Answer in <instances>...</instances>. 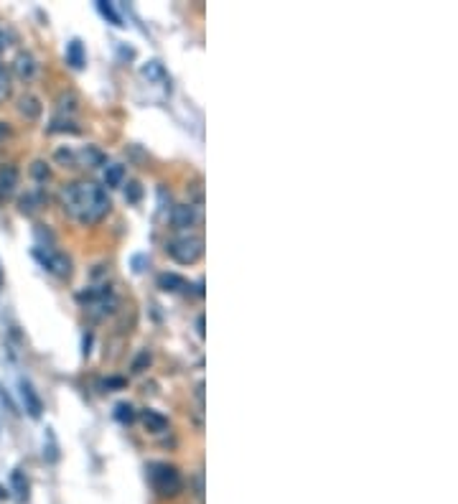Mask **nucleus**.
I'll list each match as a JSON object with an SVG mask.
<instances>
[{"label":"nucleus","instance_id":"obj_10","mask_svg":"<svg viewBox=\"0 0 458 504\" xmlns=\"http://www.w3.org/2000/svg\"><path fill=\"white\" fill-rule=\"evenodd\" d=\"M15 72H18L20 80H31L36 74V61L31 53H18V59H15Z\"/></svg>","mask_w":458,"mask_h":504},{"label":"nucleus","instance_id":"obj_19","mask_svg":"<svg viewBox=\"0 0 458 504\" xmlns=\"http://www.w3.org/2000/svg\"><path fill=\"white\" fill-rule=\"evenodd\" d=\"M100 11H102V15H107V18L113 20L115 26H122V23H120V15L115 13L113 6H110V3H100Z\"/></svg>","mask_w":458,"mask_h":504},{"label":"nucleus","instance_id":"obj_24","mask_svg":"<svg viewBox=\"0 0 458 504\" xmlns=\"http://www.w3.org/2000/svg\"><path fill=\"white\" fill-rule=\"evenodd\" d=\"M6 135H8V125H6V122H0V140L6 138Z\"/></svg>","mask_w":458,"mask_h":504},{"label":"nucleus","instance_id":"obj_9","mask_svg":"<svg viewBox=\"0 0 458 504\" xmlns=\"http://www.w3.org/2000/svg\"><path fill=\"white\" fill-rule=\"evenodd\" d=\"M20 395H23V403H26V410L34 415V418H39L41 415V400L36 398V392L31 385H26V382H20Z\"/></svg>","mask_w":458,"mask_h":504},{"label":"nucleus","instance_id":"obj_7","mask_svg":"<svg viewBox=\"0 0 458 504\" xmlns=\"http://www.w3.org/2000/svg\"><path fill=\"white\" fill-rule=\"evenodd\" d=\"M102 163H105V156L92 146H87V148H82L79 153H74V166L94 168V166H102Z\"/></svg>","mask_w":458,"mask_h":504},{"label":"nucleus","instance_id":"obj_22","mask_svg":"<svg viewBox=\"0 0 458 504\" xmlns=\"http://www.w3.org/2000/svg\"><path fill=\"white\" fill-rule=\"evenodd\" d=\"M127 196H130V201H138L140 199V186L138 184H130V189H127Z\"/></svg>","mask_w":458,"mask_h":504},{"label":"nucleus","instance_id":"obj_16","mask_svg":"<svg viewBox=\"0 0 458 504\" xmlns=\"http://www.w3.org/2000/svg\"><path fill=\"white\" fill-rule=\"evenodd\" d=\"M11 484H13L15 494H18V499H26L28 497V484L26 479H23V474L20 471H13V477H11Z\"/></svg>","mask_w":458,"mask_h":504},{"label":"nucleus","instance_id":"obj_3","mask_svg":"<svg viewBox=\"0 0 458 504\" xmlns=\"http://www.w3.org/2000/svg\"><path fill=\"white\" fill-rule=\"evenodd\" d=\"M151 484L155 486V491L163 494V497H173V494L181 491V474L168 464H153Z\"/></svg>","mask_w":458,"mask_h":504},{"label":"nucleus","instance_id":"obj_12","mask_svg":"<svg viewBox=\"0 0 458 504\" xmlns=\"http://www.w3.org/2000/svg\"><path fill=\"white\" fill-rule=\"evenodd\" d=\"M143 423H146L148 431H153V433H160V431H166V428H168V420L163 418V415H158L155 410H146V412H143Z\"/></svg>","mask_w":458,"mask_h":504},{"label":"nucleus","instance_id":"obj_1","mask_svg":"<svg viewBox=\"0 0 458 504\" xmlns=\"http://www.w3.org/2000/svg\"><path fill=\"white\" fill-rule=\"evenodd\" d=\"M61 204L79 225H97L110 212V196L92 181H74L61 189Z\"/></svg>","mask_w":458,"mask_h":504},{"label":"nucleus","instance_id":"obj_20","mask_svg":"<svg viewBox=\"0 0 458 504\" xmlns=\"http://www.w3.org/2000/svg\"><path fill=\"white\" fill-rule=\"evenodd\" d=\"M31 171H34L36 179H49V168H46V163H41V160H36Z\"/></svg>","mask_w":458,"mask_h":504},{"label":"nucleus","instance_id":"obj_17","mask_svg":"<svg viewBox=\"0 0 458 504\" xmlns=\"http://www.w3.org/2000/svg\"><path fill=\"white\" fill-rule=\"evenodd\" d=\"M8 94H11V74L0 64V105L8 100Z\"/></svg>","mask_w":458,"mask_h":504},{"label":"nucleus","instance_id":"obj_2","mask_svg":"<svg viewBox=\"0 0 458 504\" xmlns=\"http://www.w3.org/2000/svg\"><path fill=\"white\" fill-rule=\"evenodd\" d=\"M166 250L181 265H193V263L204 255V237H199V234H186V237L171 239Z\"/></svg>","mask_w":458,"mask_h":504},{"label":"nucleus","instance_id":"obj_23","mask_svg":"<svg viewBox=\"0 0 458 504\" xmlns=\"http://www.w3.org/2000/svg\"><path fill=\"white\" fill-rule=\"evenodd\" d=\"M6 46H8V36L3 34V31H0V51H3Z\"/></svg>","mask_w":458,"mask_h":504},{"label":"nucleus","instance_id":"obj_4","mask_svg":"<svg viewBox=\"0 0 458 504\" xmlns=\"http://www.w3.org/2000/svg\"><path fill=\"white\" fill-rule=\"evenodd\" d=\"M34 258L39 260L41 265L46 267L49 272H53L56 278H69V272H72V263H69L64 255H59V252L53 250H34Z\"/></svg>","mask_w":458,"mask_h":504},{"label":"nucleus","instance_id":"obj_5","mask_svg":"<svg viewBox=\"0 0 458 504\" xmlns=\"http://www.w3.org/2000/svg\"><path fill=\"white\" fill-rule=\"evenodd\" d=\"M18 186V168L15 166H0V199L13 196Z\"/></svg>","mask_w":458,"mask_h":504},{"label":"nucleus","instance_id":"obj_25","mask_svg":"<svg viewBox=\"0 0 458 504\" xmlns=\"http://www.w3.org/2000/svg\"><path fill=\"white\" fill-rule=\"evenodd\" d=\"M0 283H3V270H0Z\"/></svg>","mask_w":458,"mask_h":504},{"label":"nucleus","instance_id":"obj_13","mask_svg":"<svg viewBox=\"0 0 458 504\" xmlns=\"http://www.w3.org/2000/svg\"><path fill=\"white\" fill-rule=\"evenodd\" d=\"M67 61L72 64L74 69H79L82 64H84V49H82V41H69L67 46Z\"/></svg>","mask_w":458,"mask_h":504},{"label":"nucleus","instance_id":"obj_6","mask_svg":"<svg viewBox=\"0 0 458 504\" xmlns=\"http://www.w3.org/2000/svg\"><path fill=\"white\" fill-rule=\"evenodd\" d=\"M171 219L176 227H191L199 222V212H196V206L191 204H179V206H173Z\"/></svg>","mask_w":458,"mask_h":504},{"label":"nucleus","instance_id":"obj_11","mask_svg":"<svg viewBox=\"0 0 458 504\" xmlns=\"http://www.w3.org/2000/svg\"><path fill=\"white\" fill-rule=\"evenodd\" d=\"M18 110H20V115H26L28 120H36V118H39V115H41V105H39V100H36V97H31V94H26V97H20Z\"/></svg>","mask_w":458,"mask_h":504},{"label":"nucleus","instance_id":"obj_15","mask_svg":"<svg viewBox=\"0 0 458 504\" xmlns=\"http://www.w3.org/2000/svg\"><path fill=\"white\" fill-rule=\"evenodd\" d=\"M115 418H117L120 423H133V418H135L133 405H130V403H120L117 408H115Z\"/></svg>","mask_w":458,"mask_h":504},{"label":"nucleus","instance_id":"obj_18","mask_svg":"<svg viewBox=\"0 0 458 504\" xmlns=\"http://www.w3.org/2000/svg\"><path fill=\"white\" fill-rule=\"evenodd\" d=\"M143 74H146L148 80H163V77H166L160 61H148V67H143Z\"/></svg>","mask_w":458,"mask_h":504},{"label":"nucleus","instance_id":"obj_21","mask_svg":"<svg viewBox=\"0 0 458 504\" xmlns=\"http://www.w3.org/2000/svg\"><path fill=\"white\" fill-rule=\"evenodd\" d=\"M146 365H151V357H148V352H140V357L133 362V372H143Z\"/></svg>","mask_w":458,"mask_h":504},{"label":"nucleus","instance_id":"obj_8","mask_svg":"<svg viewBox=\"0 0 458 504\" xmlns=\"http://www.w3.org/2000/svg\"><path fill=\"white\" fill-rule=\"evenodd\" d=\"M158 286L163 288V291H171V293H179V291H186L189 283L181 275H176V272H163L158 278Z\"/></svg>","mask_w":458,"mask_h":504},{"label":"nucleus","instance_id":"obj_14","mask_svg":"<svg viewBox=\"0 0 458 504\" xmlns=\"http://www.w3.org/2000/svg\"><path fill=\"white\" fill-rule=\"evenodd\" d=\"M122 176H125V168L120 166V163H110L105 168V184L107 186H120L122 184Z\"/></svg>","mask_w":458,"mask_h":504}]
</instances>
